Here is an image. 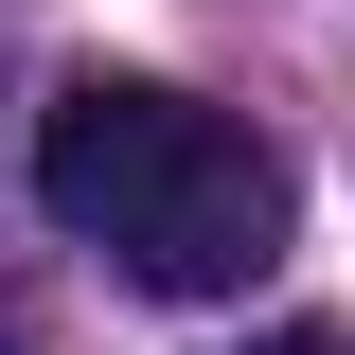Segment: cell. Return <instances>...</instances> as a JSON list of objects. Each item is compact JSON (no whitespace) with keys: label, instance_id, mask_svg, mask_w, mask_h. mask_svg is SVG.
Wrapping results in <instances>:
<instances>
[{"label":"cell","instance_id":"3957f363","mask_svg":"<svg viewBox=\"0 0 355 355\" xmlns=\"http://www.w3.org/2000/svg\"><path fill=\"white\" fill-rule=\"evenodd\" d=\"M0 355H36V338H18V320H0Z\"/></svg>","mask_w":355,"mask_h":355},{"label":"cell","instance_id":"7a4b0ae2","mask_svg":"<svg viewBox=\"0 0 355 355\" xmlns=\"http://www.w3.org/2000/svg\"><path fill=\"white\" fill-rule=\"evenodd\" d=\"M231 355H355L338 320H266V338H231Z\"/></svg>","mask_w":355,"mask_h":355},{"label":"cell","instance_id":"6da1fadb","mask_svg":"<svg viewBox=\"0 0 355 355\" xmlns=\"http://www.w3.org/2000/svg\"><path fill=\"white\" fill-rule=\"evenodd\" d=\"M36 214L125 249L160 302H231L284 249V160L249 125H214L196 89H160V71H71L36 107Z\"/></svg>","mask_w":355,"mask_h":355}]
</instances>
